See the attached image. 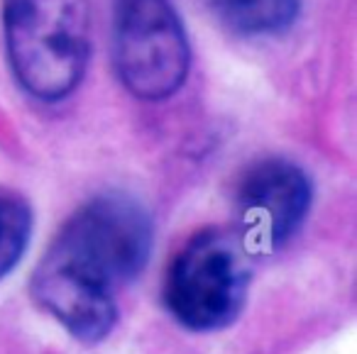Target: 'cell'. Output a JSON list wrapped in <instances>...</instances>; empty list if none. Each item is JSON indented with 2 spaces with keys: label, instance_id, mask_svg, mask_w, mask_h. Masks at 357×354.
Returning <instances> with one entry per match:
<instances>
[{
  "label": "cell",
  "instance_id": "1",
  "mask_svg": "<svg viewBox=\"0 0 357 354\" xmlns=\"http://www.w3.org/2000/svg\"><path fill=\"white\" fill-rule=\"evenodd\" d=\"M154 252V222L128 193H100L61 225L35 266L30 295L81 344H100L120 320L118 291L135 284Z\"/></svg>",
  "mask_w": 357,
  "mask_h": 354
},
{
  "label": "cell",
  "instance_id": "2",
  "mask_svg": "<svg viewBox=\"0 0 357 354\" xmlns=\"http://www.w3.org/2000/svg\"><path fill=\"white\" fill-rule=\"evenodd\" d=\"M3 40L22 91L59 103L81 86L91 59L89 0H3Z\"/></svg>",
  "mask_w": 357,
  "mask_h": 354
},
{
  "label": "cell",
  "instance_id": "3",
  "mask_svg": "<svg viewBox=\"0 0 357 354\" xmlns=\"http://www.w3.org/2000/svg\"><path fill=\"white\" fill-rule=\"evenodd\" d=\"M250 281L252 266L245 242L211 227L196 232L169 261L162 305L186 332H220L243 315Z\"/></svg>",
  "mask_w": 357,
  "mask_h": 354
},
{
  "label": "cell",
  "instance_id": "4",
  "mask_svg": "<svg viewBox=\"0 0 357 354\" xmlns=\"http://www.w3.org/2000/svg\"><path fill=\"white\" fill-rule=\"evenodd\" d=\"M113 64L125 91L144 103H162L181 91L191 45L172 0H120Z\"/></svg>",
  "mask_w": 357,
  "mask_h": 354
},
{
  "label": "cell",
  "instance_id": "5",
  "mask_svg": "<svg viewBox=\"0 0 357 354\" xmlns=\"http://www.w3.org/2000/svg\"><path fill=\"white\" fill-rule=\"evenodd\" d=\"M313 178L287 157L252 162L235 186L243 242L250 252H277L301 232L313 208Z\"/></svg>",
  "mask_w": 357,
  "mask_h": 354
},
{
  "label": "cell",
  "instance_id": "6",
  "mask_svg": "<svg viewBox=\"0 0 357 354\" xmlns=\"http://www.w3.org/2000/svg\"><path fill=\"white\" fill-rule=\"evenodd\" d=\"M220 22L238 35L274 37L291 30L301 0H206Z\"/></svg>",
  "mask_w": 357,
  "mask_h": 354
},
{
  "label": "cell",
  "instance_id": "7",
  "mask_svg": "<svg viewBox=\"0 0 357 354\" xmlns=\"http://www.w3.org/2000/svg\"><path fill=\"white\" fill-rule=\"evenodd\" d=\"M35 230L30 203L13 191H0V281L25 259Z\"/></svg>",
  "mask_w": 357,
  "mask_h": 354
}]
</instances>
